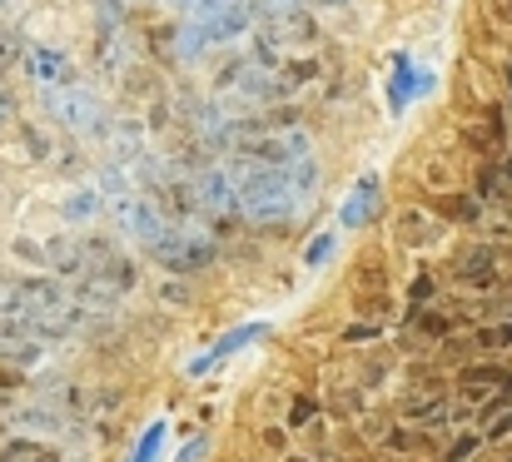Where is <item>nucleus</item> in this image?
<instances>
[{"mask_svg": "<svg viewBox=\"0 0 512 462\" xmlns=\"http://www.w3.org/2000/svg\"><path fill=\"white\" fill-rule=\"evenodd\" d=\"M45 110H50L70 135H105V125H110V115H105L100 95H95V90H85V85H70V80L45 90Z\"/></svg>", "mask_w": 512, "mask_h": 462, "instance_id": "f257e3e1", "label": "nucleus"}, {"mask_svg": "<svg viewBox=\"0 0 512 462\" xmlns=\"http://www.w3.org/2000/svg\"><path fill=\"white\" fill-rule=\"evenodd\" d=\"M110 214H115V224L135 239V244H155L170 224H165V209L155 204V199H145V194H125V199H110Z\"/></svg>", "mask_w": 512, "mask_h": 462, "instance_id": "f03ea898", "label": "nucleus"}, {"mask_svg": "<svg viewBox=\"0 0 512 462\" xmlns=\"http://www.w3.org/2000/svg\"><path fill=\"white\" fill-rule=\"evenodd\" d=\"M150 254L165 264V269H199V264H209L214 259V244L199 234V229H165L155 244H150Z\"/></svg>", "mask_w": 512, "mask_h": 462, "instance_id": "7ed1b4c3", "label": "nucleus"}, {"mask_svg": "<svg viewBox=\"0 0 512 462\" xmlns=\"http://www.w3.org/2000/svg\"><path fill=\"white\" fill-rule=\"evenodd\" d=\"M189 194H194L204 209H234V204H239V189H234V179H229L224 164H219V169H199L194 184H189Z\"/></svg>", "mask_w": 512, "mask_h": 462, "instance_id": "20e7f679", "label": "nucleus"}, {"mask_svg": "<svg viewBox=\"0 0 512 462\" xmlns=\"http://www.w3.org/2000/svg\"><path fill=\"white\" fill-rule=\"evenodd\" d=\"M373 209H378V174H363V179L353 184V194L343 199L339 224L343 229H358V224H368V219H373Z\"/></svg>", "mask_w": 512, "mask_h": 462, "instance_id": "39448f33", "label": "nucleus"}, {"mask_svg": "<svg viewBox=\"0 0 512 462\" xmlns=\"http://www.w3.org/2000/svg\"><path fill=\"white\" fill-rule=\"evenodd\" d=\"M25 70L50 90V85H65L70 80V60L55 50V45H30V55H25Z\"/></svg>", "mask_w": 512, "mask_h": 462, "instance_id": "423d86ee", "label": "nucleus"}, {"mask_svg": "<svg viewBox=\"0 0 512 462\" xmlns=\"http://www.w3.org/2000/svg\"><path fill=\"white\" fill-rule=\"evenodd\" d=\"M259 333H264V323H244V328H234V333H224V338H219V343H214V348H209L204 358H194V363H189V373H194V378H199V373H209V368H214L219 358H229V353H239V348H249V343H254Z\"/></svg>", "mask_w": 512, "mask_h": 462, "instance_id": "0eeeda50", "label": "nucleus"}, {"mask_svg": "<svg viewBox=\"0 0 512 462\" xmlns=\"http://www.w3.org/2000/svg\"><path fill=\"white\" fill-rule=\"evenodd\" d=\"M45 259H50V269H55V274H85L95 254H90V244H75V239H55Z\"/></svg>", "mask_w": 512, "mask_h": 462, "instance_id": "6e6552de", "label": "nucleus"}, {"mask_svg": "<svg viewBox=\"0 0 512 462\" xmlns=\"http://www.w3.org/2000/svg\"><path fill=\"white\" fill-rule=\"evenodd\" d=\"M100 209H105V194H100V189H75V194L65 199V219H70V224H90Z\"/></svg>", "mask_w": 512, "mask_h": 462, "instance_id": "1a4fd4ad", "label": "nucleus"}, {"mask_svg": "<svg viewBox=\"0 0 512 462\" xmlns=\"http://www.w3.org/2000/svg\"><path fill=\"white\" fill-rule=\"evenodd\" d=\"M204 45H209V40H204V30H199L194 20H184V25H179V35H174V55H179V60H199V55H204Z\"/></svg>", "mask_w": 512, "mask_h": 462, "instance_id": "9d476101", "label": "nucleus"}, {"mask_svg": "<svg viewBox=\"0 0 512 462\" xmlns=\"http://www.w3.org/2000/svg\"><path fill=\"white\" fill-rule=\"evenodd\" d=\"M0 462H50V448H40V443H10Z\"/></svg>", "mask_w": 512, "mask_h": 462, "instance_id": "9b49d317", "label": "nucleus"}, {"mask_svg": "<svg viewBox=\"0 0 512 462\" xmlns=\"http://www.w3.org/2000/svg\"><path fill=\"white\" fill-rule=\"evenodd\" d=\"M160 443H165V423H155V428L140 438V448H135V458L130 462H155L160 458Z\"/></svg>", "mask_w": 512, "mask_h": 462, "instance_id": "f8f14e48", "label": "nucleus"}, {"mask_svg": "<svg viewBox=\"0 0 512 462\" xmlns=\"http://www.w3.org/2000/svg\"><path fill=\"white\" fill-rule=\"evenodd\" d=\"M329 254H334V234H319V239H314V244L304 249V264H309V269H319V264H324Z\"/></svg>", "mask_w": 512, "mask_h": 462, "instance_id": "ddd939ff", "label": "nucleus"}, {"mask_svg": "<svg viewBox=\"0 0 512 462\" xmlns=\"http://www.w3.org/2000/svg\"><path fill=\"white\" fill-rule=\"evenodd\" d=\"M488 264H493V254H488V249H473V254H458V274H463V279H468V274H483Z\"/></svg>", "mask_w": 512, "mask_h": 462, "instance_id": "4468645a", "label": "nucleus"}, {"mask_svg": "<svg viewBox=\"0 0 512 462\" xmlns=\"http://www.w3.org/2000/svg\"><path fill=\"white\" fill-rule=\"evenodd\" d=\"M448 214L453 219H478V204L473 199H448Z\"/></svg>", "mask_w": 512, "mask_h": 462, "instance_id": "2eb2a0df", "label": "nucleus"}, {"mask_svg": "<svg viewBox=\"0 0 512 462\" xmlns=\"http://www.w3.org/2000/svg\"><path fill=\"white\" fill-rule=\"evenodd\" d=\"M199 458H204V438H194V443L179 453V462H199Z\"/></svg>", "mask_w": 512, "mask_h": 462, "instance_id": "dca6fc26", "label": "nucleus"}, {"mask_svg": "<svg viewBox=\"0 0 512 462\" xmlns=\"http://www.w3.org/2000/svg\"><path fill=\"white\" fill-rule=\"evenodd\" d=\"M160 5H165V10H189V15H194V5H199V0H160Z\"/></svg>", "mask_w": 512, "mask_h": 462, "instance_id": "f3484780", "label": "nucleus"}, {"mask_svg": "<svg viewBox=\"0 0 512 462\" xmlns=\"http://www.w3.org/2000/svg\"><path fill=\"white\" fill-rule=\"evenodd\" d=\"M488 343H512V323L508 328H493V333H488Z\"/></svg>", "mask_w": 512, "mask_h": 462, "instance_id": "a211bd4d", "label": "nucleus"}, {"mask_svg": "<svg viewBox=\"0 0 512 462\" xmlns=\"http://www.w3.org/2000/svg\"><path fill=\"white\" fill-rule=\"evenodd\" d=\"M264 5H274V15H284V10H294L299 0H264Z\"/></svg>", "mask_w": 512, "mask_h": 462, "instance_id": "6ab92c4d", "label": "nucleus"}, {"mask_svg": "<svg viewBox=\"0 0 512 462\" xmlns=\"http://www.w3.org/2000/svg\"><path fill=\"white\" fill-rule=\"evenodd\" d=\"M319 5H339V0H319Z\"/></svg>", "mask_w": 512, "mask_h": 462, "instance_id": "aec40b11", "label": "nucleus"}]
</instances>
